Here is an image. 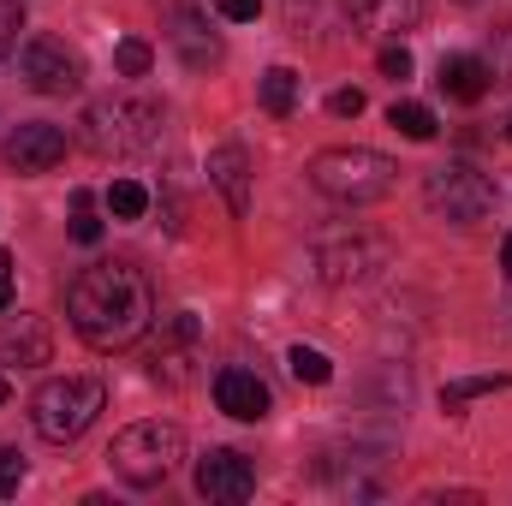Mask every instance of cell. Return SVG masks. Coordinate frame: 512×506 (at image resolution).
<instances>
[{"instance_id": "obj_4", "label": "cell", "mask_w": 512, "mask_h": 506, "mask_svg": "<svg viewBox=\"0 0 512 506\" xmlns=\"http://www.w3.org/2000/svg\"><path fill=\"white\" fill-rule=\"evenodd\" d=\"M102 405H108V387H102V381L60 376V381H42V387H36V399H30V423H36L42 441L66 447V441H78V435L102 417Z\"/></svg>"}, {"instance_id": "obj_11", "label": "cell", "mask_w": 512, "mask_h": 506, "mask_svg": "<svg viewBox=\"0 0 512 506\" xmlns=\"http://www.w3.org/2000/svg\"><path fill=\"white\" fill-rule=\"evenodd\" d=\"M251 489H256V465L245 453L215 447V453L197 459V495H209V501H245Z\"/></svg>"}, {"instance_id": "obj_32", "label": "cell", "mask_w": 512, "mask_h": 506, "mask_svg": "<svg viewBox=\"0 0 512 506\" xmlns=\"http://www.w3.org/2000/svg\"><path fill=\"white\" fill-rule=\"evenodd\" d=\"M0 405H6V376H0Z\"/></svg>"}, {"instance_id": "obj_19", "label": "cell", "mask_w": 512, "mask_h": 506, "mask_svg": "<svg viewBox=\"0 0 512 506\" xmlns=\"http://www.w3.org/2000/svg\"><path fill=\"white\" fill-rule=\"evenodd\" d=\"M387 126L399 131V137H411V143H429L435 137V114L423 102H393L387 108Z\"/></svg>"}, {"instance_id": "obj_29", "label": "cell", "mask_w": 512, "mask_h": 506, "mask_svg": "<svg viewBox=\"0 0 512 506\" xmlns=\"http://www.w3.org/2000/svg\"><path fill=\"white\" fill-rule=\"evenodd\" d=\"M328 108H334L340 120H358V114H364V90H340V96H334Z\"/></svg>"}, {"instance_id": "obj_25", "label": "cell", "mask_w": 512, "mask_h": 506, "mask_svg": "<svg viewBox=\"0 0 512 506\" xmlns=\"http://www.w3.org/2000/svg\"><path fill=\"white\" fill-rule=\"evenodd\" d=\"M18 483H24V459H18V447H0V501H12Z\"/></svg>"}, {"instance_id": "obj_24", "label": "cell", "mask_w": 512, "mask_h": 506, "mask_svg": "<svg viewBox=\"0 0 512 506\" xmlns=\"http://www.w3.org/2000/svg\"><path fill=\"white\" fill-rule=\"evenodd\" d=\"M72 239H78V245H96V239H102V221L90 215V191L72 197Z\"/></svg>"}, {"instance_id": "obj_28", "label": "cell", "mask_w": 512, "mask_h": 506, "mask_svg": "<svg viewBox=\"0 0 512 506\" xmlns=\"http://www.w3.org/2000/svg\"><path fill=\"white\" fill-rule=\"evenodd\" d=\"M215 12L233 18V24H251L256 12H262V0H215Z\"/></svg>"}, {"instance_id": "obj_5", "label": "cell", "mask_w": 512, "mask_h": 506, "mask_svg": "<svg viewBox=\"0 0 512 506\" xmlns=\"http://www.w3.org/2000/svg\"><path fill=\"white\" fill-rule=\"evenodd\" d=\"M161 137V108L149 96H102L84 108V143L96 155H143Z\"/></svg>"}, {"instance_id": "obj_2", "label": "cell", "mask_w": 512, "mask_h": 506, "mask_svg": "<svg viewBox=\"0 0 512 506\" xmlns=\"http://www.w3.org/2000/svg\"><path fill=\"white\" fill-rule=\"evenodd\" d=\"M179 459H185V429H179V423H161V417L120 429L114 447H108L114 477L131 483V489H155V483H167V477L179 471Z\"/></svg>"}, {"instance_id": "obj_33", "label": "cell", "mask_w": 512, "mask_h": 506, "mask_svg": "<svg viewBox=\"0 0 512 506\" xmlns=\"http://www.w3.org/2000/svg\"><path fill=\"white\" fill-rule=\"evenodd\" d=\"M459 6H477V0H459Z\"/></svg>"}, {"instance_id": "obj_34", "label": "cell", "mask_w": 512, "mask_h": 506, "mask_svg": "<svg viewBox=\"0 0 512 506\" xmlns=\"http://www.w3.org/2000/svg\"><path fill=\"white\" fill-rule=\"evenodd\" d=\"M507 137H512V126H507Z\"/></svg>"}, {"instance_id": "obj_26", "label": "cell", "mask_w": 512, "mask_h": 506, "mask_svg": "<svg viewBox=\"0 0 512 506\" xmlns=\"http://www.w3.org/2000/svg\"><path fill=\"white\" fill-rule=\"evenodd\" d=\"M18 30H24V6H18V0H0V60L12 54Z\"/></svg>"}, {"instance_id": "obj_31", "label": "cell", "mask_w": 512, "mask_h": 506, "mask_svg": "<svg viewBox=\"0 0 512 506\" xmlns=\"http://www.w3.org/2000/svg\"><path fill=\"white\" fill-rule=\"evenodd\" d=\"M501 268L512 274V233H507V245H501Z\"/></svg>"}, {"instance_id": "obj_7", "label": "cell", "mask_w": 512, "mask_h": 506, "mask_svg": "<svg viewBox=\"0 0 512 506\" xmlns=\"http://www.w3.org/2000/svg\"><path fill=\"white\" fill-rule=\"evenodd\" d=\"M393 251H387L382 239H364V233H352V239H322L316 245V274L328 280V286H364V280H376Z\"/></svg>"}, {"instance_id": "obj_20", "label": "cell", "mask_w": 512, "mask_h": 506, "mask_svg": "<svg viewBox=\"0 0 512 506\" xmlns=\"http://www.w3.org/2000/svg\"><path fill=\"white\" fill-rule=\"evenodd\" d=\"M501 387H512V376H465V381H447V387H441V405H447V411H465L471 399H483V393H501Z\"/></svg>"}, {"instance_id": "obj_12", "label": "cell", "mask_w": 512, "mask_h": 506, "mask_svg": "<svg viewBox=\"0 0 512 506\" xmlns=\"http://www.w3.org/2000/svg\"><path fill=\"white\" fill-rule=\"evenodd\" d=\"M54 358V334H48V322L42 316H6L0 322V364H18V370H36V364H48Z\"/></svg>"}, {"instance_id": "obj_15", "label": "cell", "mask_w": 512, "mask_h": 506, "mask_svg": "<svg viewBox=\"0 0 512 506\" xmlns=\"http://www.w3.org/2000/svg\"><path fill=\"white\" fill-rule=\"evenodd\" d=\"M209 179H215V191L227 197V209L245 221V215H251V161H245V149H239V143L209 149Z\"/></svg>"}, {"instance_id": "obj_22", "label": "cell", "mask_w": 512, "mask_h": 506, "mask_svg": "<svg viewBox=\"0 0 512 506\" xmlns=\"http://www.w3.org/2000/svg\"><path fill=\"white\" fill-rule=\"evenodd\" d=\"M108 209H114L120 221H137V215L149 209V191H143L137 179H114V185H108Z\"/></svg>"}, {"instance_id": "obj_23", "label": "cell", "mask_w": 512, "mask_h": 506, "mask_svg": "<svg viewBox=\"0 0 512 506\" xmlns=\"http://www.w3.org/2000/svg\"><path fill=\"white\" fill-rule=\"evenodd\" d=\"M149 60H155V54H149V42H137V36H126V42L114 48V66H120V78H143V72H149Z\"/></svg>"}, {"instance_id": "obj_14", "label": "cell", "mask_w": 512, "mask_h": 506, "mask_svg": "<svg viewBox=\"0 0 512 506\" xmlns=\"http://www.w3.org/2000/svg\"><path fill=\"white\" fill-rule=\"evenodd\" d=\"M352 24H358L364 36L399 42L405 30L423 24V0H352Z\"/></svg>"}, {"instance_id": "obj_17", "label": "cell", "mask_w": 512, "mask_h": 506, "mask_svg": "<svg viewBox=\"0 0 512 506\" xmlns=\"http://www.w3.org/2000/svg\"><path fill=\"white\" fill-rule=\"evenodd\" d=\"M173 42H179V54H185V66H215L221 60V42L203 30V18L197 12H173Z\"/></svg>"}, {"instance_id": "obj_27", "label": "cell", "mask_w": 512, "mask_h": 506, "mask_svg": "<svg viewBox=\"0 0 512 506\" xmlns=\"http://www.w3.org/2000/svg\"><path fill=\"white\" fill-rule=\"evenodd\" d=\"M376 66H382V78H411V48L405 42H387Z\"/></svg>"}, {"instance_id": "obj_30", "label": "cell", "mask_w": 512, "mask_h": 506, "mask_svg": "<svg viewBox=\"0 0 512 506\" xmlns=\"http://www.w3.org/2000/svg\"><path fill=\"white\" fill-rule=\"evenodd\" d=\"M12 304V256L0 251V310Z\"/></svg>"}, {"instance_id": "obj_18", "label": "cell", "mask_w": 512, "mask_h": 506, "mask_svg": "<svg viewBox=\"0 0 512 506\" xmlns=\"http://www.w3.org/2000/svg\"><path fill=\"white\" fill-rule=\"evenodd\" d=\"M262 108H268L274 120H286V114L298 108V72H292V66H268V72H262Z\"/></svg>"}, {"instance_id": "obj_13", "label": "cell", "mask_w": 512, "mask_h": 506, "mask_svg": "<svg viewBox=\"0 0 512 506\" xmlns=\"http://www.w3.org/2000/svg\"><path fill=\"white\" fill-rule=\"evenodd\" d=\"M215 405H221L227 417H239V423H262V417H268V381L256 376V370L227 364V370L215 376Z\"/></svg>"}, {"instance_id": "obj_9", "label": "cell", "mask_w": 512, "mask_h": 506, "mask_svg": "<svg viewBox=\"0 0 512 506\" xmlns=\"http://www.w3.org/2000/svg\"><path fill=\"white\" fill-rule=\"evenodd\" d=\"M191 364H197V316L191 310L161 316V340L149 352V376L167 381V387H185L191 381Z\"/></svg>"}, {"instance_id": "obj_21", "label": "cell", "mask_w": 512, "mask_h": 506, "mask_svg": "<svg viewBox=\"0 0 512 506\" xmlns=\"http://www.w3.org/2000/svg\"><path fill=\"white\" fill-rule=\"evenodd\" d=\"M286 370H292V381H310V387L334 381V364H328L316 346H292V352H286Z\"/></svg>"}, {"instance_id": "obj_6", "label": "cell", "mask_w": 512, "mask_h": 506, "mask_svg": "<svg viewBox=\"0 0 512 506\" xmlns=\"http://www.w3.org/2000/svg\"><path fill=\"white\" fill-rule=\"evenodd\" d=\"M423 203H429L441 221L471 227V221H483V215L495 209V185H489V173L453 161V167H435V173L423 179Z\"/></svg>"}, {"instance_id": "obj_1", "label": "cell", "mask_w": 512, "mask_h": 506, "mask_svg": "<svg viewBox=\"0 0 512 506\" xmlns=\"http://www.w3.org/2000/svg\"><path fill=\"white\" fill-rule=\"evenodd\" d=\"M66 316L78 328L84 346L96 352H120L137 346L155 322V292H149V274L131 268V262H96L72 280L66 292Z\"/></svg>"}, {"instance_id": "obj_10", "label": "cell", "mask_w": 512, "mask_h": 506, "mask_svg": "<svg viewBox=\"0 0 512 506\" xmlns=\"http://www.w3.org/2000/svg\"><path fill=\"white\" fill-rule=\"evenodd\" d=\"M6 167L12 173H48V167H60L66 161V131L48 126V120H30V126H18L6 137Z\"/></svg>"}, {"instance_id": "obj_3", "label": "cell", "mask_w": 512, "mask_h": 506, "mask_svg": "<svg viewBox=\"0 0 512 506\" xmlns=\"http://www.w3.org/2000/svg\"><path fill=\"white\" fill-rule=\"evenodd\" d=\"M393 179H399V167L387 161L382 149H322L316 161H310V185L322 191V197H334V203H352V209H364V203H382L387 191H393Z\"/></svg>"}, {"instance_id": "obj_8", "label": "cell", "mask_w": 512, "mask_h": 506, "mask_svg": "<svg viewBox=\"0 0 512 506\" xmlns=\"http://www.w3.org/2000/svg\"><path fill=\"white\" fill-rule=\"evenodd\" d=\"M18 72H24V84L42 90V96H72V90H78V54H72L66 42H54V36H30V42L18 48Z\"/></svg>"}, {"instance_id": "obj_16", "label": "cell", "mask_w": 512, "mask_h": 506, "mask_svg": "<svg viewBox=\"0 0 512 506\" xmlns=\"http://www.w3.org/2000/svg\"><path fill=\"white\" fill-rule=\"evenodd\" d=\"M441 90H447L453 102H483L489 66H483L477 54H447V60H441Z\"/></svg>"}]
</instances>
